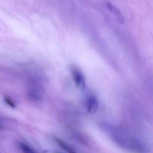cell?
Here are the masks:
<instances>
[{"instance_id":"cell-1","label":"cell","mask_w":153,"mask_h":153,"mask_svg":"<svg viewBox=\"0 0 153 153\" xmlns=\"http://www.w3.org/2000/svg\"><path fill=\"white\" fill-rule=\"evenodd\" d=\"M71 73L73 75V79L76 86L79 88V89H85V87H86V83H85V76H84V74L82 73V71L76 67L73 66L71 67Z\"/></svg>"},{"instance_id":"cell-2","label":"cell","mask_w":153,"mask_h":153,"mask_svg":"<svg viewBox=\"0 0 153 153\" xmlns=\"http://www.w3.org/2000/svg\"><path fill=\"white\" fill-rule=\"evenodd\" d=\"M86 108L88 114H94L99 109V101L94 96H91L87 99Z\"/></svg>"},{"instance_id":"cell-3","label":"cell","mask_w":153,"mask_h":153,"mask_svg":"<svg viewBox=\"0 0 153 153\" xmlns=\"http://www.w3.org/2000/svg\"><path fill=\"white\" fill-rule=\"evenodd\" d=\"M106 6H107L108 9L110 10L111 13H113L115 16V17L117 18L118 22L121 24L124 23V17L123 16L122 13L120 12V10L117 8V7H115L114 4H112L110 2H106Z\"/></svg>"},{"instance_id":"cell-4","label":"cell","mask_w":153,"mask_h":153,"mask_svg":"<svg viewBox=\"0 0 153 153\" xmlns=\"http://www.w3.org/2000/svg\"><path fill=\"white\" fill-rule=\"evenodd\" d=\"M55 142H56V143H58V144L59 145V146H61V147L64 150H65L66 152H67L68 153H77L76 151L74 150V149H73V148L71 147V146H69L67 143H66L65 142L63 141V140H61V139L55 138Z\"/></svg>"},{"instance_id":"cell-5","label":"cell","mask_w":153,"mask_h":153,"mask_svg":"<svg viewBox=\"0 0 153 153\" xmlns=\"http://www.w3.org/2000/svg\"><path fill=\"white\" fill-rule=\"evenodd\" d=\"M19 147L23 153H36L30 146H27L26 144H24V143H20Z\"/></svg>"},{"instance_id":"cell-6","label":"cell","mask_w":153,"mask_h":153,"mask_svg":"<svg viewBox=\"0 0 153 153\" xmlns=\"http://www.w3.org/2000/svg\"><path fill=\"white\" fill-rule=\"evenodd\" d=\"M4 102H5L7 103V105H8L10 107L13 108H16V105H15L14 102H13L11 99L9 98V97H5V98H4Z\"/></svg>"}]
</instances>
